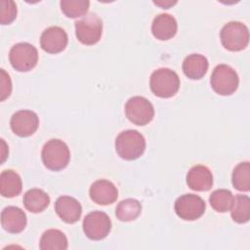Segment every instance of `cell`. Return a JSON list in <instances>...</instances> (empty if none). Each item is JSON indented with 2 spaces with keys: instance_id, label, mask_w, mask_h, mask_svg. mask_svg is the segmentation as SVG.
Listing matches in <instances>:
<instances>
[{
  "instance_id": "6da1fadb",
  "label": "cell",
  "mask_w": 250,
  "mask_h": 250,
  "mask_svg": "<svg viewBox=\"0 0 250 250\" xmlns=\"http://www.w3.org/2000/svg\"><path fill=\"white\" fill-rule=\"evenodd\" d=\"M146 140L137 130H125L115 139V150L125 160H135L146 150Z\"/></svg>"
},
{
  "instance_id": "7a4b0ae2",
  "label": "cell",
  "mask_w": 250,
  "mask_h": 250,
  "mask_svg": "<svg viewBox=\"0 0 250 250\" xmlns=\"http://www.w3.org/2000/svg\"><path fill=\"white\" fill-rule=\"evenodd\" d=\"M180 78L178 74L167 67H160L154 70L149 78L151 92L159 98H171L180 89Z\"/></svg>"
},
{
  "instance_id": "3957f363",
  "label": "cell",
  "mask_w": 250,
  "mask_h": 250,
  "mask_svg": "<svg viewBox=\"0 0 250 250\" xmlns=\"http://www.w3.org/2000/svg\"><path fill=\"white\" fill-rule=\"evenodd\" d=\"M41 158L46 168L52 171H60L69 163L70 151L64 142L59 139H52L43 146Z\"/></svg>"
},
{
  "instance_id": "277c9868",
  "label": "cell",
  "mask_w": 250,
  "mask_h": 250,
  "mask_svg": "<svg viewBox=\"0 0 250 250\" xmlns=\"http://www.w3.org/2000/svg\"><path fill=\"white\" fill-rule=\"evenodd\" d=\"M220 38L225 49L231 52H238L248 46L249 30L240 21H229L221 29Z\"/></svg>"
},
{
  "instance_id": "5b68a950",
  "label": "cell",
  "mask_w": 250,
  "mask_h": 250,
  "mask_svg": "<svg viewBox=\"0 0 250 250\" xmlns=\"http://www.w3.org/2000/svg\"><path fill=\"white\" fill-rule=\"evenodd\" d=\"M210 84L217 94L229 96L237 90L239 78L231 66L222 63L214 68L210 78Z\"/></svg>"
},
{
  "instance_id": "8992f818",
  "label": "cell",
  "mask_w": 250,
  "mask_h": 250,
  "mask_svg": "<svg viewBox=\"0 0 250 250\" xmlns=\"http://www.w3.org/2000/svg\"><path fill=\"white\" fill-rule=\"evenodd\" d=\"M75 35L79 42L84 45L97 44L103 34V21L94 13L85 15L82 19L75 21Z\"/></svg>"
},
{
  "instance_id": "52a82bcc",
  "label": "cell",
  "mask_w": 250,
  "mask_h": 250,
  "mask_svg": "<svg viewBox=\"0 0 250 250\" xmlns=\"http://www.w3.org/2000/svg\"><path fill=\"white\" fill-rule=\"evenodd\" d=\"M9 61L14 69L20 72L29 71L38 62L37 49L27 42L17 43L10 50Z\"/></svg>"
},
{
  "instance_id": "ba28073f",
  "label": "cell",
  "mask_w": 250,
  "mask_h": 250,
  "mask_svg": "<svg viewBox=\"0 0 250 250\" xmlns=\"http://www.w3.org/2000/svg\"><path fill=\"white\" fill-rule=\"evenodd\" d=\"M125 114L135 125L145 126L152 121L154 117V107L145 97L135 96L126 102Z\"/></svg>"
},
{
  "instance_id": "9c48e42d",
  "label": "cell",
  "mask_w": 250,
  "mask_h": 250,
  "mask_svg": "<svg viewBox=\"0 0 250 250\" xmlns=\"http://www.w3.org/2000/svg\"><path fill=\"white\" fill-rule=\"evenodd\" d=\"M85 235L91 240L105 238L111 229V221L108 215L102 211H93L87 214L82 223Z\"/></svg>"
},
{
  "instance_id": "30bf717a",
  "label": "cell",
  "mask_w": 250,
  "mask_h": 250,
  "mask_svg": "<svg viewBox=\"0 0 250 250\" xmlns=\"http://www.w3.org/2000/svg\"><path fill=\"white\" fill-rule=\"evenodd\" d=\"M176 214L185 221L199 219L205 212V201L198 195L187 193L179 196L174 205Z\"/></svg>"
},
{
  "instance_id": "8fae6325",
  "label": "cell",
  "mask_w": 250,
  "mask_h": 250,
  "mask_svg": "<svg viewBox=\"0 0 250 250\" xmlns=\"http://www.w3.org/2000/svg\"><path fill=\"white\" fill-rule=\"evenodd\" d=\"M10 126L15 135L21 138L29 137L37 131L39 117L32 110L21 109L12 115Z\"/></svg>"
},
{
  "instance_id": "7c38bea8",
  "label": "cell",
  "mask_w": 250,
  "mask_h": 250,
  "mask_svg": "<svg viewBox=\"0 0 250 250\" xmlns=\"http://www.w3.org/2000/svg\"><path fill=\"white\" fill-rule=\"evenodd\" d=\"M68 43L65 30L60 26H50L46 28L40 37L41 48L49 54L62 52Z\"/></svg>"
},
{
  "instance_id": "4fadbf2b",
  "label": "cell",
  "mask_w": 250,
  "mask_h": 250,
  "mask_svg": "<svg viewBox=\"0 0 250 250\" xmlns=\"http://www.w3.org/2000/svg\"><path fill=\"white\" fill-rule=\"evenodd\" d=\"M55 211L66 224H74L79 221L82 214L81 204L77 199L69 195L60 196L55 202Z\"/></svg>"
},
{
  "instance_id": "5bb4252c",
  "label": "cell",
  "mask_w": 250,
  "mask_h": 250,
  "mask_svg": "<svg viewBox=\"0 0 250 250\" xmlns=\"http://www.w3.org/2000/svg\"><path fill=\"white\" fill-rule=\"evenodd\" d=\"M91 199L99 205H109L118 197L117 188L108 180H97L90 188Z\"/></svg>"
},
{
  "instance_id": "9a60e30c",
  "label": "cell",
  "mask_w": 250,
  "mask_h": 250,
  "mask_svg": "<svg viewBox=\"0 0 250 250\" xmlns=\"http://www.w3.org/2000/svg\"><path fill=\"white\" fill-rule=\"evenodd\" d=\"M187 184L192 190L207 191L213 186L212 172L205 165H194L187 174Z\"/></svg>"
},
{
  "instance_id": "2e32d148",
  "label": "cell",
  "mask_w": 250,
  "mask_h": 250,
  "mask_svg": "<svg viewBox=\"0 0 250 250\" xmlns=\"http://www.w3.org/2000/svg\"><path fill=\"white\" fill-rule=\"evenodd\" d=\"M26 215L19 207H5L1 213L2 228L10 233L21 232L26 226Z\"/></svg>"
},
{
  "instance_id": "e0dca14e",
  "label": "cell",
  "mask_w": 250,
  "mask_h": 250,
  "mask_svg": "<svg viewBox=\"0 0 250 250\" xmlns=\"http://www.w3.org/2000/svg\"><path fill=\"white\" fill-rule=\"evenodd\" d=\"M178 23L176 19L169 14H159L153 19L151 24L152 35L158 40H169L177 33Z\"/></svg>"
},
{
  "instance_id": "ac0fdd59",
  "label": "cell",
  "mask_w": 250,
  "mask_h": 250,
  "mask_svg": "<svg viewBox=\"0 0 250 250\" xmlns=\"http://www.w3.org/2000/svg\"><path fill=\"white\" fill-rule=\"evenodd\" d=\"M208 60L200 54H190L185 58L182 69L184 74L192 80L201 79L208 70Z\"/></svg>"
},
{
  "instance_id": "d6986e66",
  "label": "cell",
  "mask_w": 250,
  "mask_h": 250,
  "mask_svg": "<svg viewBox=\"0 0 250 250\" xmlns=\"http://www.w3.org/2000/svg\"><path fill=\"white\" fill-rule=\"evenodd\" d=\"M22 189L20 175L11 169L4 170L0 175V193L2 196L12 198L18 196Z\"/></svg>"
},
{
  "instance_id": "ffe728a7",
  "label": "cell",
  "mask_w": 250,
  "mask_h": 250,
  "mask_svg": "<svg viewBox=\"0 0 250 250\" xmlns=\"http://www.w3.org/2000/svg\"><path fill=\"white\" fill-rule=\"evenodd\" d=\"M23 205L31 213H40L50 204V197L47 192L40 188L28 189L23 195Z\"/></svg>"
},
{
  "instance_id": "44dd1931",
  "label": "cell",
  "mask_w": 250,
  "mask_h": 250,
  "mask_svg": "<svg viewBox=\"0 0 250 250\" xmlns=\"http://www.w3.org/2000/svg\"><path fill=\"white\" fill-rule=\"evenodd\" d=\"M66 235L60 229H50L42 234L39 247L41 250H65L67 249Z\"/></svg>"
},
{
  "instance_id": "7402d4cb",
  "label": "cell",
  "mask_w": 250,
  "mask_h": 250,
  "mask_svg": "<svg viewBox=\"0 0 250 250\" xmlns=\"http://www.w3.org/2000/svg\"><path fill=\"white\" fill-rule=\"evenodd\" d=\"M142 213V204L134 198H127L120 201L115 208V216L121 222L136 220Z\"/></svg>"
},
{
  "instance_id": "603a6c76",
  "label": "cell",
  "mask_w": 250,
  "mask_h": 250,
  "mask_svg": "<svg viewBox=\"0 0 250 250\" xmlns=\"http://www.w3.org/2000/svg\"><path fill=\"white\" fill-rule=\"evenodd\" d=\"M231 219L237 224H245L250 219V198L247 195L236 194L229 208Z\"/></svg>"
},
{
  "instance_id": "cb8c5ba5",
  "label": "cell",
  "mask_w": 250,
  "mask_h": 250,
  "mask_svg": "<svg viewBox=\"0 0 250 250\" xmlns=\"http://www.w3.org/2000/svg\"><path fill=\"white\" fill-rule=\"evenodd\" d=\"M231 183L234 188L239 191L246 192L250 190V163L248 161L240 162L234 167Z\"/></svg>"
},
{
  "instance_id": "d4e9b609",
  "label": "cell",
  "mask_w": 250,
  "mask_h": 250,
  "mask_svg": "<svg viewBox=\"0 0 250 250\" xmlns=\"http://www.w3.org/2000/svg\"><path fill=\"white\" fill-rule=\"evenodd\" d=\"M233 200V195L229 189H216L214 190L210 197L209 202L211 207L220 213H225L229 210Z\"/></svg>"
},
{
  "instance_id": "484cf974",
  "label": "cell",
  "mask_w": 250,
  "mask_h": 250,
  "mask_svg": "<svg viewBox=\"0 0 250 250\" xmlns=\"http://www.w3.org/2000/svg\"><path fill=\"white\" fill-rule=\"evenodd\" d=\"M60 5L62 12L67 18L76 19L87 15L90 2L88 0H62Z\"/></svg>"
},
{
  "instance_id": "4316f807",
  "label": "cell",
  "mask_w": 250,
  "mask_h": 250,
  "mask_svg": "<svg viewBox=\"0 0 250 250\" xmlns=\"http://www.w3.org/2000/svg\"><path fill=\"white\" fill-rule=\"evenodd\" d=\"M1 10V23L2 24H9L17 18V5L12 0H2L0 2Z\"/></svg>"
},
{
  "instance_id": "83f0119b",
  "label": "cell",
  "mask_w": 250,
  "mask_h": 250,
  "mask_svg": "<svg viewBox=\"0 0 250 250\" xmlns=\"http://www.w3.org/2000/svg\"><path fill=\"white\" fill-rule=\"evenodd\" d=\"M1 98L0 100L3 102L5 101L12 92V81L10 78V75L2 68L1 69V90H0Z\"/></svg>"
},
{
  "instance_id": "f1b7e54d",
  "label": "cell",
  "mask_w": 250,
  "mask_h": 250,
  "mask_svg": "<svg viewBox=\"0 0 250 250\" xmlns=\"http://www.w3.org/2000/svg\"><path fill=\"white\" fill-rule=\"evenodd\" d=\"M155 5L161 7L162 9H169L171 6L175 5L177 1H154L153 2Z\"/></svg>"
},
{
  "instance_id": "f546056e",
  "label": "cell",
  "mask_w": 250,
  "mask_h": 250,
  "mask_svg": "<svg viewBox=\"0 0 250 250\" xmlns=\"http://www.w3.org/2000/svg\"><path fill=\"white\" fill-rule=\"evenodd\" d=\"M1 145H2V159H1V162L3 163L4 162V160H5V158L7 157V155L4 153V151H5V148L6 147H4L5 146V142H4V140L3 139H1Z\"/></svg>"
}]
</instances>
